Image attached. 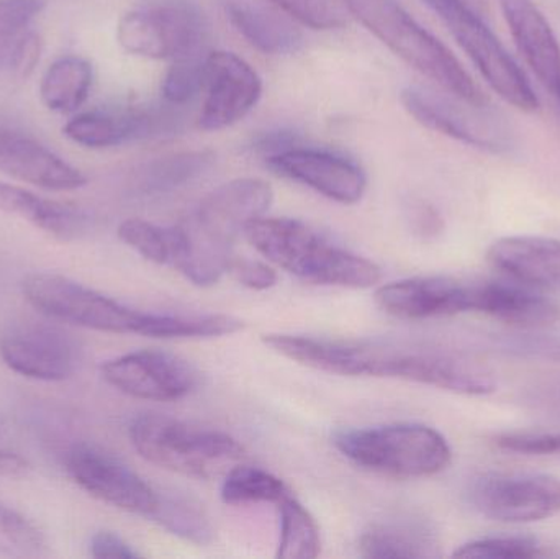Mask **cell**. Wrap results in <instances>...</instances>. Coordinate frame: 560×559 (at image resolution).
Segmentation results:
<instances>
[{
	"label": "cell",
	"instance_id": "39",
	"mask_svg": "<svg viewBox=\"0 0 560 559\" xmlns=\"http://www.w3.org/2000/svg\"><path fill=\"white\" fill-rule=\"evenodd\" d=\"M230 275L253 291H266L271 289L278 282V272L268 263L258 261V259L235 258L229 269Z\"/></svg>",
	"mask_w": 560,
	"mask_h": 559
},
{
	"label": "cell",
	"instance_id": "34",
	"mask_svg": "<svg viewBox=\"0 0 560 559\" xmlns=\"http://www.w3.org/2000/svg\"><path fill=\"white\" fill-rule=\"evenodd\" d=\"M45 548V537L28 519L0 504V554L19 558L39 557Z\"/></svg>",
	"mask_w": 560,
	"mask_h": 559
},
{
	"label": "cell",
	"instance_id": "6",
	"mask_svg": "<svg viewBox=\"0 0 560 559\" xmlns=\"http://www.w3.org/2000/svg\"><path fill=\"white\" fill-rule=\"evenodd\" d=\"M332 443L354 465L397 479L430 478L453 459L447 440L421 423L341 430Z\"/></svg>",
	"mask_w": 560,
	"mask_h": 559
},
{
	"label": "cell",
	"instance_id": "19",
	"mask_svg": "<svg viewBox=\"0 0 560 559\" xmlns=\"http://www.w3.org/2000/svg\"><path fill=\"white\" fill-rule=\"evenodd\" d=\"M503 16L525 61L542 85L560 95V45L551 23L533 0H500Z\"/></svg>",
	"mask_w": 560,
	"mask_h": 559
},
{
	"label": "cell",
	"instance_id": "43",
	"mask_svg": "<svg viewBox=\"0 0 560 559\" xmlns=\"http://www.w3.org/2000/svg\"><path fill=\"white\" fill-rule=\"evenodd\" d=\"M39 58V38L35 32H30L25 36L19 48H16L15 56H13L10 69L19 72V74L26 75L33 71L36 61Z\"/></svg>",
	"mask_w": 560,
	"mask_h": 559
},
{
	"label": "cell",
	"instance_id": "5",
	"mask_svg": "<svg viewBox=\"0 0 560 559\" xmlns=\"http://www.w3.org/2000/svg\"><path fill=\"white\" fill-rule=\"evenodd\" d=\"M131 445L141 458L177 475L209 479L245 455L238 440L164 414H141L130 426Z\"/></svg>",
	"mask_w": 560,
	"mask_h": 559
},
{
	"label": "cell",
	"instance_id": "15",
	"mask_svg": "<svg viewBox=\"0 0 560 559\" xmlns=\"http://www.w3.org/2000/svg\"><path fill=\"white\" fill-rule=\"evenodd\" d=\"M269 170L326 199L352 206L364 197L368 176L355 161L319 148L296 147L266 158Z\"/></svg>",
	"mask_w": 560,
	"mask_h": 559
},
{
	"label": "cell",
	"instance_id": "18",
	"mask_svg": "<svg viewBox=\"0 0 560 559\" xmlns=\"http://www.w3.org/2000/svg\"><path fill=\"white\" fill-rule=\"evenodd\" d=\"M0 173L46 190H75L88 184V177L55 151L2 125Z\"/></svg>",
	"mask_w": 560,
	"mask_h": 559
},
{
	"label": "cell",
	"instance_id": "40",
	"mask_svg": "<svg viewBox=\"0 0 560 559\" xmlns=\"http://www.w3.org/2000/svg\"><path fill=\"white\" fill-rule=\"evenodd\" d=\"M91 555L94 558H124L140 557L130 544L118 537L114 532H98L92 537Z\"/></svg>",
	"mask_w": 560,
	"mask_h": 559
},
{
	"label": "cell",
	"instance_id": "13",
	"mask_svg": "<svg viewBox=\"0 0 560 559\" xmlns=\"http://www.w3.org/2000/svg\"><path fill=\"white\" fill-rule=\"evenodd\" d=\"M66 469L79 488L120 511L151 519L160 504V494L143 478L97 446H72Z\"/></svg>",
	"mask_w": 560,
	"mask_h": 559
},
{
	"label": "cell",
	"instance_id": "29",
	"mask_svg": "<svg viewBox=\"0 0 560 559\" xmlns=\"http://www.w3.org/2000/svg\"><path fill=\"white\" fill-rule=\"evenodd\" d=\"M292 494L289 486L272 473L255 466H235L226 473L222 485V499L226 504H269L278 505Z\"/></svg>",
	"mask_w": 560,
	"mask_h": 559
},
{
	"label": "cell",
	"instance_id": "32",
	"mask_svg": "<svg viewBox=\"0 0 560 559\" xmlns=\"http://www.w3.org/2000/svg\"><path fill=\"white\" fill-rule=\"evenodd\" d=\"M43 9V0H0V68H10L16 48Z\"/></svg>",
	"mask_w": 560,
	"mask_h": 559
},
{
	"label": "cell",
	"instance_id": "33",
	"mask_svg": "<svg viewBox=\"0 0 560 559\" xmlns=\"http://www.w3.org/2000/svg\"><path fill=\"white\" fill-rule=\"evenodd\" d=\"M207 55L206 51L190 53L174 59V65L163 79V97L173 105L189 104L206 89Z\"/></svg>",
	"mask_w": 560,
	"mask_h": 559
},
{
	"label": "cell",
	"instance_id": "21",
	"mask_svg": "<svg viewBox=\"0 0 560 559\" xmlns=\"http://www.w3.org/2000/svg\"><path fill=\"white\" fill-rule=\"evenodd\" d=\"M487 259L512 281L532 288H560V240L548 236H503L490 245Z\"/></svg>",
	"mask_w": 560,
	"mask_h": 559
},
{
	"label": "cell",
	"instance_id": "44",
	"mask_svg": "<svg viewBox=\"0 0 560 559\" xmlns=\"http://www.w3.org/2000/svg\"><path fill=\"white\" fill-rule=\"evenodd\" d=\"M411 220H413L417 229L421 233L427 235H433V233L440 232L443 226V220H441L440 213L430 206V203L418 202L411 207Z\"/></svg>",
	"mask_w": 560,
	"mask_h": 559
},
{
	"label": "cell",
	"instance_id": "36",
	"mask_svg": "<svg viewBox=\"0 0 560 559\" xmlns=\"http://www.w3.org/2000/svg\"><path fill=\"white\" fill-rule=\"evenodd\" d=\"M456 558H505L529 559L541 557V545L532 537L512 535V537H486L464 544L454 551Z\"/></svg>",
	"mask_w": 560,
	"mask_h": 559
},
{
	"label": "cell",
	"instance_id": "31",
	"mask_svg": "<svg viewBox=\"0 0 560 559\" xmlns=\"http://www.w3.org/2000/svg\"><path fill=\"white\" fill-rule=\"evenodd\" d=\"M118 236L148 261L174 265L179 246V226H161L143 219H128L118 226Z\"/></svg>",
	"mask_w": 560,
	"mask_h": 559
},
{
	"label": "cell",
	"instance_id": "22",
	"mask_svg": "<svg viewBox=\"0 0 560 559\" xmlns=\"http://www.w3.org/2000/svg\"><path fill=\"white\" fill-rule=\"evenodd\" d=\"M472 312L520 327H542L559 321L555 302L522 282H474Z\"/></svg>",
	"mask_w": 560,
	"mask_h": 559
},
{
	"label": "cell",
	"instance_id": "25",
	"mask_svg": "<svg viewBox=\"0 0 560 559\" xmlns=\"http://www.w3.org/2000/svg\"><path fill=\"white\" fill-rule=\"evenodd\" d=\"M94 68L81 56H62L56 59L39 82V98L48 110L56 114H74L91 94Z\"/></svg>",
	"mask_w": 560,
	"mask_h": 559
},
{
	"label": "cell",
	"instance_id": "42",
	"mask_svg": "<svg viewBox=\"0 0 560 559\" xmlns=\"http://www.w3.org/2000/svg\"><path fill=\"white\" fill-rule=\"evenodd\" d=\"M300 144L299 138L292 131H269V133L259 135L253 141V150L256 153H261L262 156L269 158L272 154H278L280 151L289 150V148Z\"/></svg>",
	"mask_w": 560,
	"mask_h": 559
},
{
	"label": "cell",
	"instance_id": "10",
	"mask_svg": "<svg viewBox=\"0 0 560 559\" xmlns=\"http://www.w3.org/2000/svg\"><path fill=\"white\" fill-rule=\"evenodd\" d=\"M469 502L483 517L529 524L560 512V479L538 473H487L469 486Z\"/></svg>",
	"mask_w": 560,
	"mask_h": 559
},
{
	"label": "cell",
	"instance_id": "41",
	"mask_svg": "<svg viewBox=\"0 0 560 559\" xmlns=\"http://www.w3.org/2000/svg\"><path fill=\"white\" fill-rule=\"evenodd\" d=\"M528 403L542 412L551 414V416L560 419V377L559 380L545 381V383L536 384L528 396Z\"/></svg>",
	"mask_w": 560,
	"mask_h": 559
},
{
	"label": "cell",
	"instance_id": "11",
	"mask_svg": "<svg viewBox=\"0 0 560 559\" xmlns=\"http://www.w3.org/2000/svg\"><path fill=\"white\" fill-rule=\"evenodd\" d=\"M400 101L405 110L428 130L489 153H506L512 148L509 127L489 112L487 105L456 104L443 95L415 85L401 91Z\"/></svg>",
	"mask_w": 560,
	"mask_h": 559
},
{
	"label": "cell",
	"instance_id": "37",
	"mask_svg": "<svg viewBox=\"0 0 560 559\" xmlns=\"http://www.w3.org/2000/svg\"><path fill=\"white\" fill-rule=\"evenodd\" d=\"M495 445L505 452L528 456L559 455L560 432H505L495 436Z\"/></svg>",
	"mask_w": 560,
	"mask_h": 559
},
{
	"label": "cell",
	"instance_id": "24",
	"mask_svg": "<svg viewBox=\"0 0 560 559\" xmlns=\"http://www.w3.org/2000/svg\"><path fill=\"white\" fill-rule=\"evenodd\" d=\"M0 212L19 217L59 240L78 238L89 223V217L75 207L5 183H0Z\"/></svg>",
	"mask_w": 560,
	"mask_h": 559
},
{
	"label": "cell",
	"instance_id": "26",
	"mask_svg": "<svg viewBox=\"0 0 560 559\" xmlns=\"http://www.w3.org/2000/svg\"><path fill=\"white\" fill-rule=\"evenodd\" d=\"M433 534L428 528L405 522L371 525L359 540V554L371 559L434 557Z\"/></svg>",
	"mask_w": 560,
	"mask_h": 559
},
{
	"label": "cell",
	"instance_id": "47",
	"mask_svg": "<svg viewBox=\"0 0 560 559\" xmlns=\"http://www.w3.org/2000/svg\"><path fill=\"white\" fill-rule=\"evenodd\" d=\"M558 102H559V104H560V95H559V97H558Z\"/></svg>",
	"mask_w": 560,
	"mask_h": 559
},
{
	"label": "cell",
	"instance_id": "46",
	"mask_svg": "<svg viewBox=\"0 0 560 559\" xmlns=\"http://www.w3.org/2000/svg\"><path fill=\"white\" fill-rule=\"evenodd\" d=\"M423 2H427V0H423ZM447 2L456 3V5L464 7V9L483 16V19H489V0H447Z\"/></svg>",
	"mask_w": 560,
	"mask_h": 559
},
{
	"label": "cell",
	"instance_id": "1",
	"mask_svg": "<svg viewBox=\"0 0 560 559\" xmlns=\"http://www.w3.org/2000/svg\"><path fill=\"white\" fill-rule=\"evenodd\" d=\"M262 340L276 353L325 373L394 377L464 396H487L497 389L495 374L486 364L441 348L285 334L265 335Z\"/></svg>",
	"mask_w": 560,
	"mask_h": 559
},
{
	"label": "cell",
	"instance_id": "16",
	"mask_svg": "<svg viewBox=\"0 0 560 559\" xmlns=\"http://www.w3.org/2000/svg\"><path fill=\"white\" fill-rule=\"evenodd\" d=\"M206 102L199 127L219 131L243 120L258 105L262 81L249 62L235 53L213 51L207 55Z\"/></svg>",
	"mask_w": 560,
	"mask_h": 559
},
{
	"label": "cell",
	"instance_id": "20",
	"mask_svg": "<svg viewBox=\"0 0 560 559\" xmlns=\"http://www.w3.org/2000/svg\"><path fill=\"white\" fill-rule=\"evenodd\" d=\"M167 121L166 115L148 108H105L75 115L65 125L62 133L79 147L104 150L150 137Z\"/></svg>",
	"mask_w": 560,
	"mask_h": 559
},
{
	"label": "cell",
	"instance_id": "9",
	"mask_svg": "<svg viewBox=\"0 0 560 559\" xmlns=\"http://www.w3.org/2000/svg\"><path fill=\"white\" fill-rule=\"evenodd\" d=\"M424 3L446 23L451 35L503 101L523 112L538 110L539 98L532 82L490 30L487 19L447 0Z\"/></svg>",
	"mask_w": 560,
	"mask_h": 559
},
{
	"label": "cell",
	"instance_id": "35",
	"mask_svg": "<svg viewBox=\"0 0 560 559\" xmlns=\"http://www.w3.org/2000/svg\"><path fill=\"white\" fill-rule=\"evenodd\" d=\"M287 15L313 30L342 28L348 10L342 0H272Z\"/></svg>",
	"mask_w": 560,
	"mask_h": 559
},
{
	"label": "cell",
	"instance_id": "3",
	"mask_svg": "<svg viewBox=\"0 0 560 559\" xmlns=\"http://www.w3.org/2000/svg\"><path fill=\"white\" fill-rule=\"evenodd\" d=\"M245 236L271 265L313 284L368 289L382 279L375 263L332 245L299 220L265 216L249 223Z\"/></svg>",
	"mask_w": 560,
	"mask_h": 559
},
{
	"label": "cell",
	"instance_id": "45",
	"mask_svg": "<svg viewBox=\"0 0 560 559\" xmlns=\"http://www.w3.org/2000/svg\"><path fill=\"white\" fill-rule=\"evenodd\" d=\"M28 471V463L12 452H2L0 450V476L5 478H19Z\"/></svg>",
	"mask_w": 560,
	"mask_h": 559
},
{
	"label": "cell",
	"instance_id": "28",
	"mask_svg": "<svg viewBox=\"0 0 560 559\" xmlns=\"http://www.w3.org/2000/svg\"><path fill=\"white\" fill-rule=\"evenodd\" d=\"M280 538L278 558L313 559L322 551V538L315 519L293 498L279 502Z\"/></svg>",
	"mask_w": 560,
	"mask_h": 559
},
{
	"label": "cell",
	"instance_id": "23",
	"mask_svg": "<svg viewBox=\"0 0 560 559\" xmlns=\"http://www.w3.org/2000/svg\"><path fill=\"white\" fill-rule=\"evenodd\" d=\"M229 16L236 32L266 55H293L303 46L300 30L278 10L253 0L226 2Z\"/></svg>",
	"mask_w": 560,
	"mask_h": 559
},
{
	"label": "cell",
	"instance_id": "12",
	"mask_svg": "<svg viewBox=\"0 0 560 559\" xmlns=\"http://www.w3.org/2000/svg\"><path fill=\"white\" fill-rule=\"evenodd\" d=\"M0 358L20 376L55 383L74 373L79 348L58 325L20 318L0 330Z\"/></svg>",
	"mask_w": 560,
	"mask_h": 559
},
{
	"label": "cell",
	"instance_id": "14",
	"mask_svg": "<svg viewBox=\"0 0 560 559\" xmlns=\"http://www.w3.org/2000/svg\"><path fill=\"white\" fill-rule=\"evenodd\" d=\"M102 376L115 389L137 399H184L199 387L200 374L189 361L158 350L135 351L102 364Z\"/></svg>",
	"mask_w": 560,
	"mask_h": 559
},
{
	"label": "cell",
	"instance_id": "7",
	"mask_svg": "<svg viewBox=\"0 0 560 559\" xmlns=\"http://www.w3.org/2000/svg\"><path fill=\"white\" fill-rule=\"evenodd\" d=\"M26 301L52 321L107 334L164 338L167 314H147L52 272H33L23 279Z\"/></svg>",
	"mask_w": 560,
	"mask_h": 559
},
{
	"label": "cell",
	"instance_id": "4",
	"mask_svg": "<svg viewBox=\"0 0 560 559\" xmlns=\"http://www.w3.org/2000/svg\"><path fill=\"white\" fill-rule=\"evenodd\" d=\"M349 15L411 68L467 104L486 107L477 88L456 56L417 22L397 0H342Z\"/></svg>",
	"mask_w": 560,
	"mask_h": 559
},
{
	"label": "cell",
	"instance_id": "27",
	"mask_svg": "<svg viewBox=\"0 0 560 559\" xmlns=\"http://www.w3.org/2000/svg\"><path fill=\"white\" fill-rule=\"evenodd\" d=\"M215 154L210 150L180 151L144 164L137 174V187L143 194H166L192 183L212 167Z\"/></svg>",
	"mask_w": 560,
	"mask_h": 559
},
{
	"label": "cell",
	"instance_id": "17",
	"mask_svg": "<svg viewBox=\"0 0 560 559\" xmlns=\"http://www.w3.org/2000/svg\"><path fill=\"white\" fill-rule=\"evenodd\" d=\"M375 301L382 311L405 321L466 314L472 312L474 282L446 276L404 279L381 286Z\"/></svg>",
	"mask_w": 560,
	"mask_h": 559
},
{
	"label": "cell",
	"instance_id": "38",
	"mask_svg": "<svg viewBox=\"0 0 560 559\" xmlns=\"http://www.w3.org/2000/svg\"><path fill=\"white\" fill-rule=\"evenodd\" d=\"M503 350L533 360L559 361L560 335L520 334L510 335L502 341Z\"/></svg>",
	"mask_w": 560,
	"mask_h": 559
},
{
	"label": "cell",
	"instance_id": "30",
	"mask_svg": "<svg viewBox=\"0 0 560 559\" xmlns=\"http://www.w3.org/2000/svg\"><path fill=\"white\" fill-rule=\"evenodd\" d=\"M151 519L171 534L192 544L207 545L215 537L212 522L202 505L184 496H160V504Z\"/></svg>",
	"mask_w": 560,
	"mask_h": 559
},
{
	"label": "cell",
	"instance_id": "8",
	"mask_svg": "<svg viewBox=\"0 0 560 559\" xmlns=\"http://www.w3.org/2000/svg\"><path fill=\"white\" fill-rule=\"evenodd\" d=\"M207 30L196 0H147L121 16L117 42L130 55L174 61L202 51Z\"/></svg>",
	"mask_w": 560,
	"mask_h": 559
},
{
	"label": "cell",
	"instance_id": "2",
	"mask_svg": "<svg viewBox=\"0 0 560 559\" xmlns=\"http://www.w3.org/2000/svg\"><path fill=\"white\" fill-rule=\"evenodd\" d=\"M275 202L271 184L258 177L233 179L203 197L196 212L180 223V248L174 268L192 284H217L232 265L233 246L249 223Z\"/></svg>",
	"mask_w": 560,
	"mask_h": 559
}]
</instances>
